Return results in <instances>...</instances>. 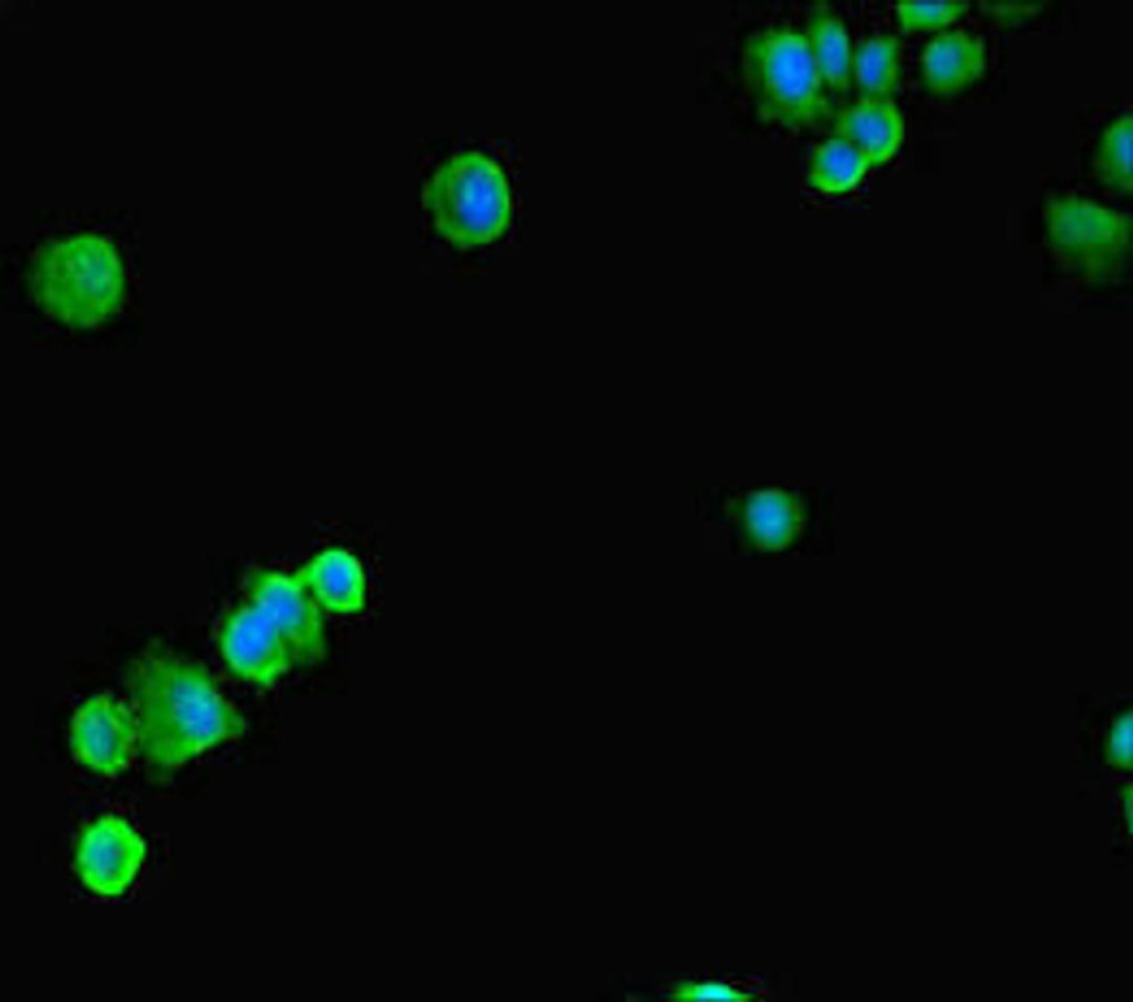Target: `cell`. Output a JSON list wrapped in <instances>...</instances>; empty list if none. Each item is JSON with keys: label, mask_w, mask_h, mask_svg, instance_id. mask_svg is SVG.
Masks as SVG:
<instances>
[{"label": "cell", "mask_w": 1133, "mask_h": 1002, "mask_svg": "<svg viewBox=\"0 0 1133 1002\" xmlns=\"http://www.w3.org/2000/svg\"><path fill=\"white\" fill-rule=\"evenodd\" d=\"M126 685L138 721V750L175 768L237 738L246 720L210 672L181 655L149 649L133 660Z\"/></svg>", "instance_id": "cell-1"}, {"label": "cell", "mask_w": 1133, "mask_h": 1002, "mask_svg": "<svg viewBox=\"0 0 1133 1002\" xmlns=\"http://www.w3.org/2000/svg\"><path fill=\"white\" fill-rule=\"evenodd\" d=\"M741 75L763 121L800 129L831 114L807 36L798 30L769 28L750 33L741 46Z\"/></svg>", "instance_id": "cell-2"}, {"label": "cell", "mask_w": 1133, "mask_h": 1002, "mask_svg": "<svg viewBox=\"0 0 1133 1002\" xmlns=\"http://www.w3.org/2000/svg\"><path fill=\"white\" fill-rule=\"evenodd\" d=\"M422 202L435 231L459 249L491 243L510 221L505 173L478 152L458 153L443 161L424 185Z\"/></svg>", "instance_id": "cell-3"}, {"label": "cell", "mask_w": 1133, "mask_h": 1002, "mask_svg": "<svg viewBox=\"0 0 1133 1002\" xmlns=\"http://www.w3.org/2000/svg\"><path fill=\"white\" fill-rule=\"evenodd\" d=\"M33 289L55 317L80 325L106 319L123 293V271L112 244L96 234L55 242L37 259Z\"/></svg>", "instance_id": "cell-4"}, {"label": "cell", "mask_w": 1133, "mask_h": 1002, "mask_svg": "<svg viewBox=\"0 0 1133 1002\" xmlns=\"http://www.w3.org/2000/svg\"><path fill=\"white\" fill-rule=\"evenodd\" d=\"M1048 246L1061 261L1085 271H1109L1124 261L1130 217L1077 196L1050 198L1043 206Z\"/></svg>", "instance_id": "cell-5"}, {"label": "cell", "mask_w": 1133, "mask_h": 1002, "mask_svg": "<svg viewBox=\"0 0 1133 1002\" xmlns=\"http://www.w3.org/2000/svg\"><path fill=\"white\" fill-rule=\"evenodd\" d=\"M246 598L258 606L289 641L299 667L314 665L323 658L325 613L295 570L272 566L254 570L246 583Z\"/></svg>", "instance_id": "cell-6"}, {"label": "cell", "mask_w": 1133, "mask_h": 1002, "mask_svg": "<svg viewBox=\"0 0 1133 1002\" xmlns=\"http://www.w3.org/2000/svg\"><path fill=\"white\" fill-rule=\"evenodd\" d=\"M218 644L229 670L256 686L273 685L299 667L289 641L247 598L224 618Z\"/></svg>", "instance_id": "cell-7"}, {"label": "cell", "mask_w": 1133, "mask_h": 1002, "mask_svg": "<svg viewBox=\"0 0 1133 1002\" xmlns=\"http://www.w3.org/2000/svg\"><path fill=\"white\" fill-rule=\"evenodd\" d=\"M138 721L133 706L101 692L85 699L75 710L70 728L74 755L103 775L122 772L138 750Z\"/></svg>", "instance_id": "cell-8"}, {"label": "cell", "mask_w": 1133, "mask_h": 1002, "mask_svg": "<svg viewBox=\"0 0 1133 1002\" xmlns=\"http://www.w3.org/2000/svg\"><path fill=\"white\" fill-rule=\"evenodd\" d=\"M145 843L124 818L105 815L83 832L76 868L83 884L102 896H118L135 878L145 857Z\"/></svg>", "instance_id": "cell-9"}, {"label": "cell", "mask_w": 1133, "mask_h": 1002, "mask_svg": "<svg viewBox=\"0 0 1133 1002\" xmlns=\"http://www.w3.org/2000/svg\"><path fill=\"white\" fill-rule=\"evenodd\" d=\"M295 572L325 614L353 616L366 607V570L353 550L325 546L305 559Z\"/></svg>", "instance_id": "cell-10"}, {"label": "cell", "mask_w": 1133, "mask_h": 1002, "mask_svg": "<svg viewBox=\"0 0 1133 1002\" xmlns=\"http://www.w3.org/2000/svg\"><path fill=\"white\" fill-rule=\"evenodd\" d=\"M903 115L893 100H859L834 114L833 135L857 149L870 166H882L900 149Z\"/></svg>", "instance_id": "cell-11"}, {"label": "cell", "mask_w": 1133, "mask_h": 1002, "mask_svg": "<svg viewBox=\"0 0 1133 1002\" xmlns=\"http://www.w3.org/2000/svg\"><path fill=\"white\" fill-rule=\"evenodd\" d=\"M986 69L981 38L964 31L944 32L931 40L921 56L924 86L948 97L979 80Z\"/></svg>", "instance_id": "cell-12"}, {"label": "cell", "mask_w": 1133, "mask_h": 1002, "mask_svg": "<svg viewBox=\"0 0 1133 1002\" xmlns=\"http://www.w3.org/2000/svg\"><path fill=\"white\" fill-rule=\"evenodd\" d=\"M805 36L824 90L834 100L848 101L852 90V50L840 17L817 2L807 19Z\"/></svg>", "instance_id": "cell-13"}, {"label": "cell", "mask_w": 1133, "mask_h": 1002, "mask_svg": "<svg viewBox=\"0 0 1133 1002\" xmlns=\"http://www.w3.org/2000/svg\"><path fill=\"white\" fill-rule=\"evenodd\" d=\"M901 74V44L894 35L871 36L852 51V83L859 100H892Z\"/></svg>", "instance_id": "cell-14"}, {"label": "cell", "mask_w": 1133, "mask_h": 1002, "mask_svg": "<svg viewBox=\"0 0 1133 1002\" xmlns=\"http://www.w3.org/2000/svg\"><path fill=\"white\" fill-rule=\"evenodd\" d=\"M866 158L843 138L832 135L812 152L807 186L825 196L851 192L870 168Z\"/></svg>", "instance_id": "cell-15"}, {"label": "cell", "mask_w": 1133, "mask_h": 1002, "mask_svg": "<svg viewBox=\"0 0 1133 1002\" xmlns=\"http://www.w3.org/2000/svg\"><path fill=\"white\" fill-rule=\"evenodd\" d=\"M1133 117L1119 116L1103 133L1093 156L1092 168L1098 179L1122 196L1131 195Z\"/></svg>", "instance_id": "cell-16"}, {"label": "cell", "mask_w": 1133, "mask_h": 1002, "mask_svg": "<svg viewBox=\"0 0 1133 1002\" xmlns=\"http://www.w3.org/2000/svg\"><path fill=\"white\" fill-rule=\"evenodd\" d=\"M968 1H916L903 0L895 6L901 29L906 32L932 31L943 29L969 9Z\"/></svg>", "instance_id": "cell-17"}, {"label": "cell", "mask_w": 1133, "mask_h": 1002, "mask_svg": "<svg viewBox=\"0 0 1133 1002\" xmlns=\"http://www.w3.org/2000/svg\"><path fill=\"white\" fill-rule=\"evenodd\" d=\"M757 994L719 980L688 981L676 985L669 999L678 1002H749Z\"/></svg>", "instance_id": "cell-18"}, {"label": "cell", "mask_w": 1133, "mask_h": 1002, "mask_svg": "<svg viewBox=\"0 0 1133 1002\" xmlns=\"http://www.w3.org/2000/svg\"><path fill=\"white\" fill-rule=\"evenodd\" d=\"M1131 711H1123L1112 722L1105 744L1106 758L1116 769H1131Z\"/></svg>", "instance_id": "cell-19"}, {"label": "cell", "mask_w": 1133, "mask_h": 1002, "mask_svg": "<svg viewBox=\"0 0 1133 1002\" xmlns=\"http://www.w3.org/2000/svg\"><path fill=\"white\" fill-rule=\"evenodd\" d=\"M980 12L998 23H1020L1041 11V1H980Z\"/></svg>", "instance_id": "cell-20"}, {"label": "cell", "mask_w": 1133, "mask_h": 1002, "mask_svg": "<svg viewBox=\"0 0 1133 1002\" xmlns=\"http://www.w3.org/2000/svg\"><path fill=\"white\" fill-rule=\"evenodd\" d=\"M1123 793H1124L1123 794L1124 812H1126L1125 816H1126V820H1127L1129 829H1131V814H1132V811H1131L1132 810V807H1131V787L1127 786V790H1124Z\"/></svg>", "instance_id": "cell-21"}]
</instances>
